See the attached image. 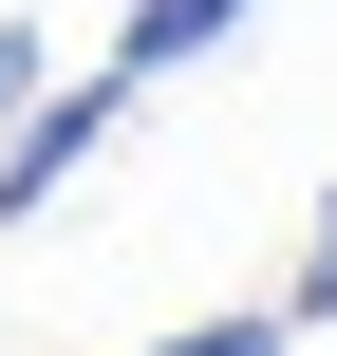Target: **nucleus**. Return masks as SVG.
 Returning a JSON list of instances; mask_svg holds the SVG:
<instances>
[{
  "instance_id": "3",
  "label": "nucleus",
  "mask_w": 337,
  "mask_h": 356,
  "mask_svg": "<svg viewBox=\"0 0 337 356\" xmlns=\"http://www.w3.org/2000/svg\"><path fill=\"white\" fill-rule=\"evenodd\" d=\"M150 356H300V319L263 300V319H188V338H150Z\"/></svg>"
},
{
  "instance_id": "1",
  "label": "nucleus",
  "mask_w": 337,
  "mask_h": 356,
  "mask_svg": "<svg viewBox=\"0 0 337 356\" xmlns=\"http://www.w3.org/2000/svg\"><path fill=\"white\" fill-rule=\"evenodd\" d=\"M94 150H131V75H75V94H38V113H19V150H0V225H38Z\"/></svg>"
},
{
  "instance_id": "4",
  "label": "nucleus",
  "mask_w": 337,
  "mask_h": 356,
  "mask_svg": "<svg viewBox=\"0 0 337 356\" xmlns=\"http://www.w3.org/2000/svg\"><path fill=\"white\" fill-rule=\"evenodd\" d=\"M281 319H337V188H319V225H300V300Z\"/></svg>"
},
{
  "instance_id": "2",
  "label": "nucleus",
  "mask_w": 337,
  "mask_h": 356,
  "mask_svg": "<svg viewBox=\"0 0 337 356\" xmlns=\"http://www.w3.org/2000/svg\"><path fill=\"white\" fill-rule=\"evenodd\" d=\"M244 19H263V0H131V19H113V75L150 94V75H188V56H225Z\"/></svg>"
},
{
  "instance_id": "5",
  "label": "nucleus",
  "mask_w": 337,
  "mask_h": 356,
  "mask_svg": "<svg viewBox=\"0 0 337 356\" xmlns=\"http://www.w3.org/2000/svg\"><path fill=\"white\" fill-rule=\"evenodd\" d=\"M19 113H38V38L0 19V150H19Z\"/></svg>"
}]
</instances>
